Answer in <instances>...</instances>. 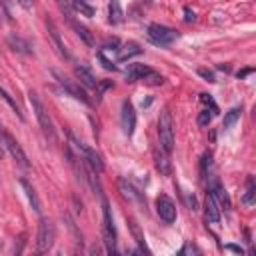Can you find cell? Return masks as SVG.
<instances>
[{
	"label": "cell",
	"instance_id": "5bb4252c",
	"mask_svg": "<svg viewBox=\"0 0 256 256\" xmlns=\"http://www.w3.org/2000/svg\"><path fill=\"white\" fill-rule=\"evenodd\" d=\"M150 70H152V68H150V66H146V64H138V62L128 64V68L124 70L126 82H138V80H142Z\"/></svg>",
	"mask_w": 256,
	"mask_h": 256
},
{
	"label": "cell",
	"instance_id": "1f68e13d",
	"mask_svg": "<svg viewBox=\"0 0 256 256\" xmlns=\"http://www.w3.org/2000/svg\"><path fill=\"white\" fill-rule=\"evenodd\" d=\"M98 60L102 62V66H104L106 70H116V64H114L112 60H108V58L104 56V52H98Z\"/></svg>",
	"mask_w": 256,
	"mask_h": 256
},
{
	"label": "cell",
	"instance_id": "60d3db41",
	"mask_svg": "<svg viewBox=\"0 0 256 256\" xmlns=\"http://www.w3.org/2000/svg\"><path fill=\"white\" fill-rule=\"evenodd\" d=\"M0 142H2V130H0Z\"/></svg>",
	"mask_w": 256,
	"mask_h": 256
},
{
	"label": "cell",
	"instance_id": "603a6c76",
	"mask_svg": "<svg viewBox=\"0 0 256 256\" xmlns=\"http://www.w3.org/2000/svg\"><path fill=\"white\" fill-rule=\"evenodd\" d=\"M240 114H242V108H240V106H234V108H230V110L224 114V120H222V128H224V130L232 128V126L238 122Z\"/></svg>",
	"mask_w": 256,
	"mask_h": 256
},
{
	"label": "cell",
	"instance_id": "7c38bea8",
	"mask_svg": "<svg viewBox=\"0 0 256 256\" xmlns=\"http://www.w3.org/2000/svg\"><path fill=\"white\" fill-rule=\"evenodd\" d=\"M208 192L216 198V202H218V206H222L224 210H228L230 208V198H228V192L224 190V186L220 184V180L218 178H212L210 180V184H208Z\"/></svg>",
	"mask_w": 256,
	"mask_h": 256
},
{
	"label": "cell",
	"instance_id": "d4e9b609",
	"mask_svg": "<svg viewBox=\"0 0 256 256\" xmlns=\"http://www.w3.org/2000/svg\"><path fill=\"white\" fill-rule=\"evenodd\" d=\"M128 222H130V230H132V236H134V240L138 242V246H140L142 250H146V252H150V250L146 248V242H144V236H142V232H140V228H138V224H136V220H134V218H128Z\"/></svg>",
	"mask_w": 256,
	"mask_h": 256
},
{
	"label": "cell",
	"instance_id": "6da1fadb",
	"mask_svg": "<svg viewBox=\"0 0 256 256\" xmlns=\"http://www.w3.org/2000/svg\"><path fill=\"white\" fill-rule=\"evenodd\" d=\"M158 140H160V148L166 154L174 150V120L168 108H162L158 116Z\"/></svg>",
	"mask_w": 256,
	"mask_h": 256
},
{
	"label": "cell",
	"instance_id": "4316f807",
	"mask_svg": "<svg viewBox=\"0 0 256 256\" xmlns=\"http://www.w3.org/2000/svg\"><path fill=\"white\" fill-rule=\"evenodd\" d=\"M0 96H2V98H4V100H6L8 104H10V108H12V110H14L16 114H18V118H20V120H24V114L20 112V106L16 104V100H14V98H12V96H10V94H8V92H6L4 88H0Z\"/></svg>",
	"mask_w": 256,
	"mask_h": 256
},
{
	"label": "cell",
	"instance_id": "7a4b0ae2",
	"mask_svg": "<svg viewBox=\"0 0 256 256\" xmlns=\"http://www.w3.org/2000/svg\"><path fill=\"white\" fill-rule=\"evenodd\" d=\"M100 200H102V234H104V246L108 254L116 252V228H114V220H112V210L110 204L106 200V196L100 192Z\"/></svg>",
	"mask_w": 256,
	"mask_h": 256
},
{
	"label": "cell",
	"instance_id": "e0dca14e",
	"mask_svg": "<svg viewBox=\"0 0 256 256\" xmlns=\"http://www.w3.org/2000/svg\"><path fill=\"white\" fill-rule=\"evenodd\" d=\"M20 182V186H22V190L26 192V198H28V202H30V206H32V210L34 212H40L42 208H40V198H38V194H36V190L32 188V184L26 180V178H20L18 180Z\"/></svg>",
	"mask_w": 256,
	"mask_h": 256
},
{
	"label": "cell",
	"instance_id": "277c9868",
	"mask_svg": "<svg viewBox=\"0 0 256 256\" xmlns=\"http://www.w3.org/2000/svg\"><path fill=\"white\" fill-rule=\"evenodd\" d=\"M28 98H30L32 112H34V116H36V120H38V124H40V128H42V132H44L48 138H54V126H52V120H50V116H48V112H46V108H44L40 96L30 90Z\"/></svg>",
	"mask_w": 256,
	"mask_h": 256
},
{
	"label": "cell",
	"instance_id": "f546056e",
	"mask_svg": "<svg viewBox=\"0 0 256 256\" xmlns=\"http://www.w3.org/2000/svg\"><path fill=\"white\" fill-rule=\"evenodd\" d=\"M200 102H202V104H206V106H210V112H212V114H216V112H218V106H216V102L212 100V96H210V94H200Z\"/></svg>",
	"mask_w": 256,
	"mask_h": 256
},
{
	"label": "cell",
	"instance_id": "d6a6232c",
	"mask_svg": "<svg viewBox=\"0 0 256 256\" xmlns=\"http://www.w3.org/2000/svg\"><path fill=\"white\" fill-rule=\"evenodd\" d=\"M198 74L206 80V82H216V76H214V72L212 70H208V68H198Z\"/></svg>",
	"mask_w": 256,
	"mask_h": 256
},
{
	"label": "cell",
	"instance_id": "5b68a950",
	"mask_svg": "<svg viewBox=\"0 0 256 256\" xmlns=\"http://www.w3.org/2000/svg\"><path fill=\"white\" fill-rule=\"evenodd\" d=\"M146 34H148V40L156 46H168L178 38V32L164 24H150Z\"/></svg>",
	"mask_w": 256,
	"mask_h": 256
},
{
	"label": "cell",
	"instance_id": "8992f818",
	"mask_svg": "<svg viewBox=\"0 0 256 256\" xmlns=\"http://www.w3.org/2000/svg\"><path fill=\"white\" fill-rule=\"evenodd\" d=\"M54 238H56L54 224L48 218H40L38 236H36V250L38 252H48L52 248V244H54Z\"/></svg>",
	"mask_w": 256,
	"mask_h": 256
},
{
	"label": "cell",
	"instance_id": "ab89813d",
	"mask_svg": "<svg viewBox=\"0 0 256 256\" xmlns=\"http://www.w3.org/2000/svg\"><path fill=\"white\" fill-rule=\"evenodd\" d=\"M14 2L20 4L24 10H30V8H32V0H14Z\"/></svg>",
	"mask_w": 256,
	"mask_h": 256
},
{
	"label": "cell",
	"instance_id": "d590c367",
	"mask_svg": "<svg viewBox=\"0 0 256 256\" xmlns=\"http://www.w3.org/2000/svg\"><path fill=\"white\" fill-rule=\"evenodd\" d=\"M0 6H2V10H4V14L10 18V16H12V2H10V0H0Z\"/></svg>",
	"mask_w": 256,
	"mask_h": 256
},
{
	"label": "cell",
	"instance_id": "9a60e30c",
	"mask_svg": "<svg viewBox=\"0 0 256 256\" xmlns=\"http://www.w3.org/2000/svg\"><path fill=\"white\" fill-rule=\"evenodd\" d=\"M74 74H76V78L80 80L82 86H86V88H96L98 80H96V76L90 72V68H86V66H76V68H74Z\"/></svg>",
	"mask_w": 256,
	"mask_h": 256
},
{
	"label": "cell",
	"instance_id": "83f0119b",
	"mask_svg": "<svg viewBox=\"0 0 256 256\" xmlns=\"http://www.w3.org/2000/svg\"><path fill=\"white\" fill-rule=\"evenodd\" d=\"M142 80H144L146 84H150V86H160V84L164 82V76H160V74H156L154 70H150Z\"/></svg>",
	"mask_w": 256,
	"mask_h": 256
},
{
	"label": "cell",
	"instance_id": "d6986e66",
	"mask_svg": "<svg viewBox=\"0 0 256 256\" xmlns=\"http://www.w3.org/2000/svg\"><path fill=\"white\" fill-rule=\"evenodd\" d=\"M8 46H10L14 52H20V54H30V52H32L30 42L24 40V38H20V36H14V34L8 36Z\"/></svg>",
	"mask_w": 256,
	"mask_h": 256
},
{
	"label": "cell",
	"instance_id": "ba28073f",
	"mask_svg": "<svg viewBox=\"0 0 256 256\" xmlns=\"http://www.w3.org/2000/svg\"><path fill=\"white\" fill-rule=\"evenodd\" d=\"M52 74H54V78L58 80V84L62 86V90L66 92V94H70V96H74L76 100H82L84 104H90V98L86 96V92H84V88L80 86V84H76L74 80H70V78H66L64 74H60L58 70H52Z\"/></svg>",
	"mask_w": 256,
	"mask_h": 256
},
{
	"label": "cell",
	"instance_id": "ffe728a7",
	"mask_svg": "<svg viewBox=\"0 0 256 256\" xmlns=\"http://www.w3.org/2000/svg\"><path fill=\"white\" fill-rule=\"evenodd\" d=\"M138 54H142L140 44H136V42H126L122 48H118V62H124V60L132 58V56H138Z\"/></svg>",
	"mask_w": 256,
	"mask_h": 256
},
{
	"label": "cell",
	"instance_id": "836d02e7",
	"mask_svg": "<svg viewBox=\"0 0 256 256\" xmlns=\"http://www.w3.org/2000/svg\"><path fill=\"white\" fill-rule=\"evenodd\" d=\"M110 86H112V82H110V80H102V82L98 80V84H96V94H98V98H100V96L104 94V90H106V88H110Z\"/></svg>",
	"mask_w": 256,
	"mask_h": 256
},
{
	"label": "cell",
	"instance_id": "9c48e42d",
	"mask_svg": "<svg viewBox=\"0 0 256 256\" xmlns=\"http://www.w3.org/2000/svg\"><path fill=\"white\" fill-rule=\"evenodd\" d=\"M156 214H158L160 220L166 222V224H172V222L176 220V204L172 202L170 196L160 194V196L156 198Z\"/></svg>",
	"mask_w": 256,
	"mask_h": 256
},
{
	"label": "cell",
	"instance_id": "ac0fdd59",
	"mask_svg": "<svg viewBox=\"0 0 256 256\" xmlns=\"http://www.w3.org/2000/svg\"><path fill=\"white\" fill-rule=\"evenodd\" d=\"M66 20H68V24H70V26L76 30V34L82 38V42H86L88 46H94V36H92V32H90V30H88L84 24L76 22V20H74V16H70V18H66Z\"/></svg>",
	"mask_w": 256,
	"mask_h": 256
},
{
	"label": "cell",
	"instance_id": "52a82bcc",
	"mask_svg": "<svg viewBox=\"0 0 256 256\" xmlns=\"http://www.w3.org/2000/svg\"><path fill=\"white\" fill-rule=\"evenodd\" d=\"M2 144H4V148L10 152L12 160H14L18 166H22V168H30V162H28L26 152L22 150V146L18 144V140H16L10 132H6V130H2Z\"/></svg>",
	"mask_w": 256,
	"mask_h": 256
},
{
	"label": "cell",
	"instance_id": "cb8c5ba5",
	"mask_svg": "<svg viewBox=\"0 0 256 256\" xmlns=\"http://www.w3.org/2000/svg\"><path fill=\"white\" fill-rule=\"evenodd\" d=\"M154 162H156V168L160 170V174H170V162L166 158V152L160 148V152L156 150L154 152Z\"/></svg>",
	"mask_w": 256,
	"mask_h": 256
},
{
	"label": "cell",
	"instance_id": "4dcf8cb0",
	"mask_svg": "<svg viewBox=\"0 0 256 256\" xmlns=\"http://www.w3.org/2000/svg\"><path fill=\"white\" fill-rule=\"evenodd\" d=\"M210 160H212V154H210V152H204L202 162H200V174H202V176H204V174H206V170L210 168Z\"/></svg>",
	"mask_w": 256,
	"mask_h": 256
},
{
	"label": "cell",
	"instance_id": "3957f363",
	"mask_svg": "<svg viewBox=\"0 0 256 256\" xmlns=\"http://www.w3.org/2000/svg\"><path fill=\"white\" fill-rule=\"evenodd\" d=\"M68 138H70V144L76 148V152L82 156V160H84V164H86V166H90L94 172H102V170H104V162H102L100 154H98L92 146H88V144L80 142L72 132H68Z\"/></svg>",
	"mask_w": 256,
	"mask_h": 256
},
{
	"label": "cell",
	"instance_id": "30bf717a",
	"mask_svg": "<svg viewBox=\"0 0 256 256\" xmlns=\"http://www.w3.org/2000/svg\"><path fill=\"white\" fill-rule=\"evenodd\" d=\"M120 126H122V132H124L126 136H132V134H134V128H136V110H134V106H132L130 100H124V102H122Z\"/></svg>",
	"mask_w": 256,
	"mask_h": 256
},
{
	"label": "cell",
	"instance_id": "f1b7e54d",
	"mask_svg": "<svg viewBox=\"0 0 256 256\" xmlns=\"http://www.w3.org/2000/svg\"><path fill=\"white\" fill-rule=\"evenodd\" d=\"M210 120H212V112H210V110H202V112H198V118H196L198 126H208Z\"/></svg>",
	"mask_w": 256,
	"mask_h": 256
},
{
	"label": "cell",
	"instance_id": "4fadbf2b",
	"mask_svg": "<svg viewBox=\"0 0 256 256\" xmlns=\"http://www.w3.org/2000/svg\"><path fill=\"white\" fill-rule=\"evenodd\" d=\"M204 214H206V222H212V224H218V222H220V206H218L216 198H214L210 192H206Z\"/></svg>",
	"mask_w": 256,
	"mask_h": 256
},
{
	"label": "cell",
	"instance_id": "44dd1931",
	"mask_svg": "<svg viewBox=\"0 0 256 256\" xmlns=\"http://www.w3.org/2000/svg\"><path fill=\"white\" fill-rule=\"evenodd\" d=\"M256 200V182H254V176H248L246 178V190L242 194V204L244 206H252Z\"/></svg>",
	"mask_w": 256,
	"mask_h": 256
},
{
	"label": "cell",
	"instance_id": "74e56055",
	"mask_svg": "<svg viewBox=\"0 0 256 256\" xmlns=\"http://www.w3.org/2000/svg\"><path fill=\"white\" fill-rule=\"evenodd\" d=\"M224 250H230V252H236V254H244V250L240 246H236V244H226Z\"/></svg>",
	"mask_w": 256,
	"mask_h": 256
},
{
	"label": "cell",
	"instance_id": "e575fe53",
	"mask_svg": "<svg viewBox=\"0 0 256 256\" xmlns=\"http://www.w3.org/2000/svg\"><path fill=\"white\" fill-rule=\"evenodd\" d=\"M118 44H120L118 38H112V40H106L102 48H104V50H118Z\"/></svg>",
	"mask_w": 256,
	"mask_h": 256
},
{
	"label": "cell",
	"instance_id": "f35d334b",
	"mask_svg": "<svg viewBox=\"0 0 256 256\" xmlns=\"http://www.w3.org/2000/svg\"><path fill=\"white\" fill-rule=\"evenodd\" d=\"M252 72H254V68H242V70H238V74H236V76H238V78H246V76H248V74H252Z\"/></svg>",
	"mask_w": 256,
	"mask_h": 256
},
{
	"label": "cell",
	"instance_id": "8d00e7d4",
	"mask_svg": "<svg viewBox=\"0 0 256 256\" xmlns=\"http://www.w3.org/2000/svg\"><path fill=\"white\" fill-rule=\"evenodd\" d=\"M184 20H186V22H194V20H196L194 10H190L188 6H184Z\"/></svg>",
	"mask_w": 256,
	"mask_h": 256
},
{
	"label": "cell",
	"instance_id": "2e32d148",
	"mask_svg": "<svg viewBox=\"0 0 256 256\" xmlns=\"http://www.w3.org/2000/svg\"><path fill=\"white\" fill-rule=\"evenodd\" d=\"M118 186H120V192H122V196L124 198H128V200H132V202H140V204H146V200H144V196L130 184V182H126L124 178L118 182Z\"/></svg>",
	"mask_w": 256,
	"mask_h": 256
},
{
	"label": "cell",
	"instance_id": "8fae6325",
	"mask_svg": "<svg viewBox=\"0 0 256 256\" xmlns=\"http://www.w3.org/2000/svg\"><path fill=\"white\" fill-rule=\"evenodd\" d=\"M46 30H48V36L52 38V44H54V48H56V52L62 56V58H66V60H70L72 56H70V52L66 50V46H64V42H62V36H60V32H58V28H56V24H54V20H50V18H46Z\"/></svg>",
	"mask_w": 256,
	"mask_h": 256
},
{
	"label": "cell",
	"instance_id": "484cf974",
	"mask_svg": "<svg viewBox=\"0 0 256 256\" xmlns=\"http://www.w3.org/2000/svg\"><path fill=\"white\" fill-rule=\"evenodd\" d=\"M74 10H78L82 16H94V8L90 4H86V0H74Z\"/></svg>",
	"mask_w": 256,
	"mask_h": 256
},
{
	"label": "cell",
	"instance_id": "7402d4cb",
	"mask_svg": "<svg viewBox=\"0 0 256 256\" xmlns=\"http://www.w3.org/2000/svg\"><path fill=\"white\" fill-rule=\"evenodd\" d=\"M108 20H110V24H120L124 20V12H122L118 0H112L108 4Z\"/></svg>",
	"mask_w": 256,
	"mask_h": 256
}]
</instances>
